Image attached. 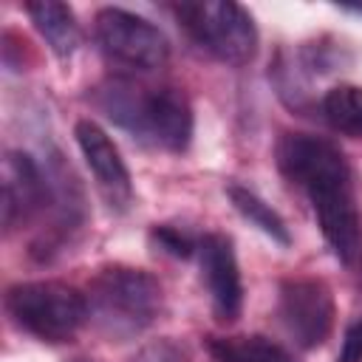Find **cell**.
I'll return each mask as SVG.
<instances>
[{
	"mask_svg": "<svg viewBox=\"0 0 362 362\" xmlns=\"http://www.w3.org/2000/svg\"><path fill=\"white\" fill-rule=\"evenodd\" d=\"M277 170L305 192L320 232L339 263L351 266L359 257L362 229L354 192V173L342 150L311 133H286L274 150Z\"/></svg>",
	"mask_w": 362,
	"mask_h": 362,
	"instance_id": "1",
	"label": "cell"
},
{
	"mask_svg": "<svg viewBox=\"0 0 362 362\" xmlns=\"http://www.w3.org/2000/svg\"><path fill=\"white\" fill-rule=\"evenodd\" d=\"M93 105L133 139L181 153L192 141L189 99L173 85H150L133 76H113L93 88Z\"/></svg>",
	"mask_w": 362,
	"mask_h": 362,
	"instance_id": "2",
	"label": "cell"
},
{
	"mask_svg": "<svg viewBox=\"0 0 362 362\" xmlns=\"http://www.w3.org/2000/svg\"><path fill=\"white\" fill-rule=\"evenodd\" d=\"M88 320L110 342L139 337L161 311V283L133 266H105L85 291Z\"/></svg>",
	"mask_w": 362,
	"mask_h": 362,
	"instance_id": "3",
	"label": "cell"
},
{
	"mask_svg": "<svg viewBox=\"0 0 362 362\" xmlns=\"http://www.w3.org/2000/svg\"><path fill=\"white\" fill-rule=\"evenodd\" d=\"M11 322L40 342H68L88 320V300L79 288L59 280L14 283L6 291Z\"/></svg>",
	"mask_w": 362,
	"mask_h": 362,
	"instance_id": "4",
	"label": "cell"
},
{
	"mask_svg": "<svg viewBox=\"0 0 362 362\" xmlns=\"http://www.w3.org/2000/svg\"><path fill=\"white\" fill-rule=\"evenodd\" d=\"M178 25L209 57L226 65H246L257 54V28L252 14L232 0H204L173 6Z\"/></svg>",
	"mask_w": 362,
	"mask_h": 362,
	"instance_id": "5",
	"label": "cell"
},
{
	"mask_svg": "<svg viewBox=\"0 0 362 362\" xmlns=\"http://www.w3.org/2000/svg\"><path fill=\"white\" fill-rule=\"evenodd\" d=\"M93 23H96L93 25L96 42L110 62L124 65L130 71H156L167 65L170 42L164 31L150 20L127 8L107 6V8H99Z\"/></svg>",
	"mask_w": 362,
	"mask_h": 362,
	"instance_id": "6",
	"label": "cell"
},
{
	"mask_svg": "<svg viewBox=\"0 0 362 362\" xmlns=\"http://www.w3.org/2000/svg\"><path fill=\"white\" fill-rule=\"evenodd\" d=\"M277 317L288 339L311 351L331 337L337 305L331 288L317 277H288L277 291Z\"/></svg>",
	"mask_w": 362,
	"mask_h": 362,
	"instance_id": "7",
	"label": "cell"
},
{
	"mask_svg": "<svg viewBox=\"0 0 362 362\" xmlns=\"http://www.w3.org/2000/svg\"><path fill=\"white\" fill-rule=\"evenodd\" d=\"M195 255H198L201 280L206 286L215 317L221 322H235L243 308V283H240V269H238L232 240L221 232H209L198 238Z\"/></svg>",
	"mask_w": 362,
	"mask_h": 362,
	"instance_id": "8",
	"label": "cell"
},
{
	"mask_svg": "<svg viewBox=\"0 0 362 362\" xmlns=\"http://www.w3.org/2000/svg\"><path fill=\"white\" fill-rule=\"evenodd\" d=\"M74 136H76V144L82 150V158L85 164L90 167L105 201L113 206V209H127L130 201H133V184H130V173H127V164L124 158L119 156V147L110 141V136L90 119H82L76 122L74 127Z\"/></svg>",
	"mask_w": 362,
	"mask_h": 362,
	"instance_id": "9",
	"label": "cell"
},
{
	"mask_svg": "<svg viewBox=\"0 0 362 362\" xmlns=\"http://www.w3.org/2000/svg\"><path fill=\"white\" fill-rule=\"evenodd\" d=\"M48 178L42 175L40 164L20 150L6 153L3 158V226L14 232L17 226L28 223L48 201Z\"/></svg>",
	"mask_w": 362,
	"mask_h": 362,
	"instance_id": "10",
	"label": "cell"
},
{
	"mask_svg": "<svg viewBox=\"0 0 362 362\" xmlns=\"http://www.w3.org/2000/svg\"><path fill=\"white\" fill-rule=\"evenodd\" d=\"M25 14L31 17L34 28L42 34L48 48L59 59H68L76 51V45H79V23H76L71 6L57 3V0H40V3H28Z\"/></svg>",
	"mask_w": 362,
	"mask_h": 362,
	"instance_id": "11",
	"label": "cell"
},
{
	"mask_svg": "<svg viewBox=\"0 0 362 362\" xmlns=\"http://www.w3.org/2000/svg\"><path fill=\"white\" fill-rule=\"evenodd\" d=\"M212 362H300L286 345L252 334V337H212L209 339Z\"/></svg>",
	"mask_w": 362,
	"mask_h": 362,
	"instance_id": "12",
	"label": "cell"
},
{
	"mask_svg": "<svg viewBox=\"0 0 362 362\" xmlns=\"http://www.w3.org/2000/svg\"><path fill=\"white\" fill-rule=\"evenodd\" d=\"M226 195H229L232 206L238 209V215H240L243 221H249L255 229H260L266 238H272V240L280 243V246H288V243H291V235H288L286 221H283L260 195H255L252 189H246V187H240V184H229V187H226Z\"/></svg>",
	"mask_w": 362,
	"mask_h": 362,
	"instance_id": "13",
	"label": "cell"
},
{
	"mask_svg": "<svg viewBox=\"0 0 362 362\" xmlns=\"http://www.w3.org/2000/svg\"><path fill=\"white\" fill-rule=\"evenodd\" d=\"M320 110L325 116V122L351 139H362V88L359 85H334L331 90H325Z\"/></svg>",
	"mask_w": 362,
	"mask_h": 362,
	"instance_id": "14",
	"label": "cell"
},
{
	"mask_svg": "<svg viewBox=\"0 0 362 362\" xmlns=\"http://www.w3.org/2000/svg\"><path fill=\"white\" fill-rule=\"evenodd\" d=\"M153 240L158 243V249H164L173 257H189L198 249V240H192L189 235H184L181 229L167 226V223H161V226L153 229Z\"/></svg>",
	"mask_w": 362,
	"mask_h": 362,
	"instance_id": "15",
	"label": "cell"
},
{
	"mask_svg": "<svg viewBox=\"0 0 362 362\" xmlns=\"http://www.w3.org/2000/svg\"><path fill=\"white\" fill-rule=\"evenodd\" d=\"M133 362H189V354L173 339H156V342L144 345L133 356Z\"/></svg>",
	"mask_w": 362,
	"mask_h": 362,
	"instance_id": "16",
	"label": "cell"
},
{
	"mask_svg": "<svg viewBox=\"0 0 362 362\" xmlns=\"http://www.w3.org/2000/svg\"><path fill=\"white\" fill-rule=\"evenodd\" d=\"M337 362H362V317H356L342 337V348Z\"/></svg>",
	"mask_w": 362,
	"mask_h": 362,
	"instance_id": "17",
	"label": "cell"
},
{
	"mask_svg": "<svg viewBox=\"0 0 362 362\" xmlns=\"http://www.w3.org/2000/svg\"><path fill=\"white\" fill-rule=\"evenodd\" d=\"M348 11H356V14H362V6H345Z\"/></svg>",
	"mask_w": 362,
	"mask_h": 362,
	"instance_id": "18",
	"label": "cell"
},
{
	"mask_svg": "<svg viewBox=\"0 0 362 362\" xmlns=\"http://www.w3.org/2000/svg\"><path fill=\"white\" fill-rule=\"evenodd\" d=\"M74 362H90V359H74Z\"/></svg>",
	"mask_w": 362,
	"mask_h": 362,
	"instance_id": "19",
	"label": "cell"
}]
</instances>
